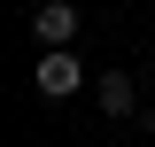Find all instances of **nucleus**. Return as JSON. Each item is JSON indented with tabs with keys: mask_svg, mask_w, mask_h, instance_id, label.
I'll return each instance as SVG.
<instances>
[{
	"mask_svg": "<svg viewBox=\"0 0 155 147\" xmlns=\"http://www.w3.org/2000/svg\"><path fill=\"white\" fill-rule=\"evenodd\" d=\"M31 31H39V47H70L78 8H70V0H39V8H31Z\"/></svg>",
	"mask_w": 155,
	"mask_h": 147,
	"instance_id": "obj_2",
	"label": "nucleus"
},
{
	"mask_svg": "<svg viewBox=\"0 0 155 147\" xmlns=\"http://www.w3.org/2000/svg\"><path fill=\"white\" fill-rule=\"evenodd\" d=\"M78 85H85V62H78L70 47H47V54H39V93L62 101V93H78Z\"/></svg>",
	"mask_w": 155,
	"mask_h": 147,
	"instance_id": "obj_1",
	"label": "nucleus"
},
{
	"mask_svg": "<svg viewBox=\"0 0 155 147\" xmlns=\"http://www.w3.org/2000/svg\"><path fill=\"white\" fill-rule=\"evenodd\" d=\"M93 93H101V109H109V116H132V109H140V93H132V77H124V70H101Z\"/></svg>",
	"mask_w": 155,
	"mask_h": 147,
	"instance_id": "obj_3",
	"label": "nucleus"
}]
</instances>
